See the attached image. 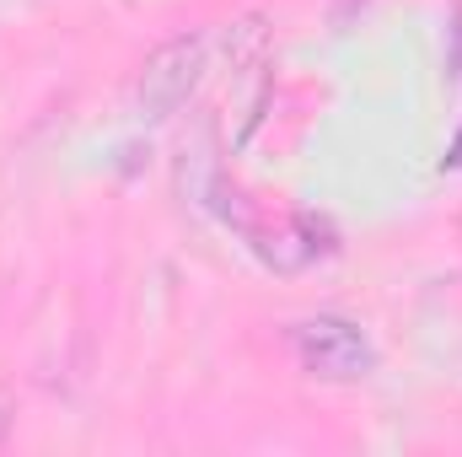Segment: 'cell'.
<instances>
[{"label":"cell","instance_id":"cell-1","mask_svg":"<svg viewBox=\"0 0 462 457\" xmlns=\"http://www.w3.org/2000/svg\"><path fill=\"white\" fill-rule=\"evenodd\" d=\"M205 65H210V38L205 33H178L172 43H162L140 70V114L145 118L178 114L194 98Z\"/></svg>","mask_w":462,"mask_h":457},{"label":"cell","instance_id":"cell-2","mask_svg":"<svg viewBox=\"0 0 462 457\" xmlns=\"http://www.w3.org/2000/svg\"><path fill=\"white\" fill-rule=\"evenodd\" d=\"M296 360L312 371V377H323V382H355V377H365L371 371V340L349 323V318H307L296 334Z\"/></svg>","mask_w":462,"mask_h":457},{"label":"cell","instance_id":"cell-3","mask_svg":"<svg viewBox=\"0 0 462 457\" xmlns=\"http://www.w3.org/2000/svg\"><path fill=\"white\" fill-rule=\"evenodd\" d=\"M5 431H11V404L0 398V442H5Z\"/></svg>","mask_w":462,"mask_h":457}]
</instances>
